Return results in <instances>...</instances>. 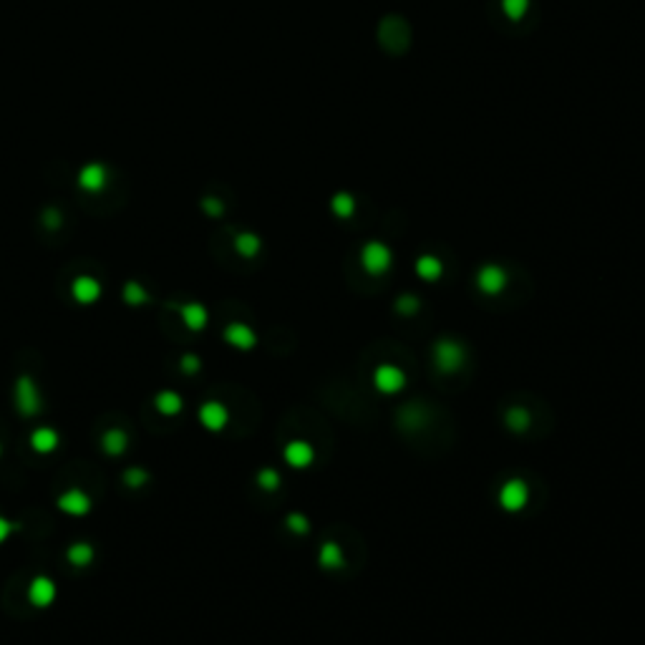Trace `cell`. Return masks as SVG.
I'll return each mask as SVG.
<instances>
[{"label": "cell", "instance_id": "cell-3", "mask_svg": "<svg viewBox=\"0 0 645 645\" xmlns=\"http://www.w3.org/2000/svg\"><path fill=\"white\" fill-rule=\"evenodd\" d=\"M361 265L368 275H386L393 265V253L386 242L371 240L361 250Z\"/></svg>", "mask_w": 645, "mask_h": 645}, {"label": "cell", "instance_id": "cell-16", "mask_svg": "<svg viewBox=\"0 0 645 645\" xmlns=\"http://www.w3.org/2000/svg\"><path fill=\"white\" fill-rule=\"evenodd\" d=\"M101 449L109 454L111 459L121 456V454H127L129 434L124 431V428H106V431H103V436H101Z\"/></svg>", "mask_w": 645, "mask_h": 645}, {"label": "cell", "instance_id": "cell-19", "mask_svg": "<svg viewBox=\"0 0 645 645\" xmlns=\"http://www.w3.org/2000/svg\"><path fill=\"white\" fill-rule=\"evenodd\" d=\"M318 562H320V567H328V570H338V567H343L345 555H343V549H340V544L338 542L323 544L320 552H318Z\"/></svg>", "mask_w": 645, "mask_h": 645}, {"label": "cell", "instance_id": "cell-12", "mask_svg": "<svg viewBox=\"0 0 645 645\" xmlns=\"http://www.w3.org/2000/svg\"><path fill=\"white\" fill-rule=\"evenodd\" d=\"M179 318L184 323V328L192 333L205 331L207 323H210V313H207V308L202 302H184V305H179Z\"/></svg>", "mask_w": 645, "mask_h": 645}, {"label": "cell", "instance_id": "cell-22", "mask_svg": "<svg viewBox=\"0 0 645 645\" xmlns=\"http://www.w3.org/2000/svg\"><path fill=\"white\" fill-rule=\"evenodd\" d=\"M530 6H532V0H502V11H504V15L509 20L525 18Z\"/></svg>", "mask_w": 645, "mask_h": 645}, {"label": "cell", "instance_id": "cell-21", "mask_svg": "<svg viewBox=\"0 0 645 645\" xmlns=\"http://www.w3.org/2000/svg\"><path fill=\"white\" fill-rule=\"evenodd\" d=\"M331 210H333V215H336V217H340V219L353 217V212H356V197H353V194H348V192L333 194Z\"/></svg>", "mask_w": 645, "mask_h": 645}, {"label": "cell", "instance_id": "cell-20", "mask_svg": "<svg viewBox=\"0 0 645 645\" xmlns=\"http://www.w3.org/2000/svg\"><path fill=\"white\" fill-rule=\"evenodd\" d=\"M504 421H506V428H509V431H514V434H522V431H527V428H530L532 416H530V411H527L525 406H512V409L506 411Z\"/></svg>", "mask_w": 645, "mask_h": 645}, {"label": "cell", "instance_id": "cell-2", "mask_svg": "<svg viewBox=\"0 0 645 645\" xmlns=\"http://www.w3.org/2000/svg\"><path fill=\"white\" fill-rule=\"evenodd\" d=\"M434 363L441 373H456L466 363V348L454 338H441L434 343Z\"/></svg>", "mask_w": 645, "mask_h": 645}, {"label": "cell", "instance_id": "cell-23", "mask_svg": "<svg viewBox=\"0 0 645 645\" xmlns=\"http://www.w3.org/2000/svg\"><path fill=\"white\" fill-rule=\"evenodd\" d=\"M121 482L127 484L129 489H141L149 482V471L141 469V466H129L124 474H121Z\"/></svg>", "mask_w": 645, "mask_h": 645}, {"label": "cell", "instance_id": "cell-1", "mask_svg": "<svg viewBox=\"0 0 645 645\" xmlns=\"http://www.w3.org/2000/svg\"><path fill=\"white\" fill-rule=\"evenodd\" d=\"M13 404H15L18 416H23V419H33L43 411L41 388H38V383L33 381V376L20 373L18 378H15V386H13Z\"/></svg>", "mask_w": 645, "mask_h": 645}, {"label": "cell", "instance_id": "cell-6", "mask_svg": "<svg viewBox=\"0 0 645 645\" xmlns=\"http://www.w3.org/2000/svg\"><path fill=\"white\" fill-rule=\"evenodd\" d=\"M506 283H509V275L502 265L497 262H487V265L479 267L477 272V288L482 290L484 295H499L504 293Z\"/></svg>", "mask_w": 645, "mask_h": 645}, {"label": "cell", "instance_id": "cell-31", "mask_svg": "<svg viewBox=\"0 0 645 645\" xmlns=\"http://www.w3.org/2000/svg\"><path fill=\"white\" fill-rule=\"evenodd\" d=\"M0 456H3V444H0Z\"/></svg>", "mask_w": 645, "mask_h": 645}, {"label": "cell", "instance_id": "cell-17", "mask_svg": "<svg viewBox=\"0 0 645 645\" xmlns=\"http://www.w3.org/2000/svg\"><path fill=\"white\" fill-rule=\"evenodd\" d=\"M414 270H416V275L421 280H426V283H434V280H439L441 275H444V262H441L436 255H421V257L416 260Z\"/></svg>", "mask_w": 645, "mask_h": 645}, {"label": "cell", "instance_id": "cell-15", "mask_svg": "<svg viewBox=\"0 0 645 645\" xmlns=\"http://www.w3.org/2000/svg\"><path fill=\"white\" fill-rule=\"evenodd\" d=\"M71 295L81 305H91V302H96L101 298V285L94 278H76L71 285Z\"/></svg>", "mask_w": 645, "mask_h": 645}, {"label": "cell", "instance_id": "cell-14", "mask_svg": "<svg viewBox=\"0 0 645 645\" xmlns=\"http://www.w3.org/2000/svg\"><path fill=\"white\" fill-rule=\"evenodd\" d=\"M154 409H157V414H162V416L174 419V416H179L181 409H184V398H181L177 391H172V388H164V391H159L157 396H154Z\"/></svg>", "mask_w": 645, "mask_h": 645}, {"label": "cell", "instance_id": "cell-24", "mask_svg": "<svg viewBox=\"0 0 645 645\" xmlns=\"http://www.w3.org/2000/svg\"><path fill=\"white\" fill-rule=\"evenodd\" d=\"M235 248H237V253H240L242 257H255V255L260 253V240L255 235H250V232H245V235L237 237Z\"/></svg>", "mask_w": 645, "mask_h": 645}, {"label": "cell", "instance_id": "cell-8", "mask_svg": "<svg viewBox=\"0 0 645 645\" xmlns=\"http://www.w3.org/2000/svg\"><path fill=\"white\" fill-rule=\"evenodd\" d=\"M197 419L207 431L217 434V431H222V428L229 423V409L222 404V401H205V404L199 406Z\"/></svg>", "mask_w": 645, "mask_h": 645}, {"label": "cell", "instance_id": "cell-4", "mask_svg": "<svg viewBox=\"0 0 645 645\" xmlns=\"http://www.w3.org/2000/svg\"><path fill=\"white\" fill-rule=\"evenodd\" d=\"M527 502H530V487H527L525 479H506L499 489V506L506 512H519L525 509Z\"/></svg>", "mask_w": 645, "mask_h": 645}, {"label": "cell", "instance_id": "cell-29", "mask_svg": "<svg viewBox=\"0 0 645 645\" xmlns=\"http://www.w3.org/2000/svg\"><path fill=\"white\" fill-rule=\"evenodd\" d=\"M179 368L184 376H197L199 368H202V358H199L197 353H184V356L179 358Z\"/></svg>", "mask_w": 645, "mask_h": 645}, {"label": "cell", "instance_id": "cell-13", "mask_svg": "<svg viewBox=\"0 0 645 645\" xmlns=\"http://www.w3.org/2000/svg\"><path fill=\"white\" fill-rule=\"evenodd\" d=\"M60 444V436L58 431H56L53 426H38L33 428V434H30V449L36 454H53L56 449H58Z\"/></svg>", "mask_w": 645, "mask_h": 645}, {"label": "cell", "instance_id": "cell-11", "mask_svg": "<svg viewBox=\"0 0 645 645\" xmlns=\"http://www.w3.org/2000/svg\"><path fill=\"white\" fill-rule=\"evenodd\" d=\"M283 456L293 469H305V466L313 464L315 452H313V447H310L308 441L295 439V441H290V444H285Z\"/></svg>", "mask_w": 645, "mask_h": 645}, {"label": "cell", "instance_id": "cell-18", "mask_svg": "<svg viewBox=\"0 0 645 645\" xmlns=\"http://www.w3.org/2000/svg\"><path fill=\"white\" fill-rule=\"evenodd\" d=\"M94 557H96V552H94V547H91L89 542H73L71 547L66 549V560L68 565L73 567H89L91 562H94Z\"/></svg>", "mask_w": 645, "mask_h": 645}, {"label": "cell", "instance_id": "cell-28", "mask_svg": "<svg viewBox=\"0 0 645 645\" xmlns=\"http://www.w3.org/2000/svg\"><path fill=\"white\" fill-rule=\"evenodd\" d=\"M419 298L416 295H411V293H404V295L398 298L396 300V313L398 315H404V318H409V315H416L419 313Z\"/></svg>", "mask_w": 645, "mask_h": 645}, {"label": "cell", "instance_id": "cell-27", "mask_svg": "<svg viewBox=\"0 0 645 645\" xmlns=\"http://www.w3.org/2000/svg\"><path fill=\"white\" fill-rule=\"evenodd\" d=\"M280 482H283V479H280L278 469H270V466H267V469L257 471V484L265 489V492H275V489L280 487Z\"/></svg>", "mask_w": 645, "mask_h": 645}, {"label": "cell", "instance_id": "cell-26", "mask_svg": "<svg viewBox=\"0 0 645 645\" xmlns=\"http://www.w3.org/2000/svg\"><path fill=\"white\" fill-rule=\"evenodd\" d=\"M285 525H288V530L293 532V535H298V537H305V535H308V530H310L308 517H305V514H300V512H290L288 519H285Z\"/></svg>", "mask_w": 645, "mask_h": 645}, {"label": "cell", "instance_id": "cell-7", "mask_svg": "<svg viewBox=\"0 0 645 645\" xmlns=\"http://www.w3.org/2000/svg\"><path fill=\"white\" fill-rule=\"evenodd\" d=\"M58 509L63 514H68V517H86V514L94 509V502H91L89 492H84V489L73 487V489H66L63 494L58 497Z\"/></svg>", "mask_w": 645, "mask_h": 645}, {"label": "cell", "instance_id": "cell-9", "mask_svg": "<svg viewBox=\"0 0 645 645\" xmlns=\"http://www.w3.org/2000/svg\"><path fill=\"white\" fill-rule=\"evenodd\" d=\"M56 595H58V587H56V582L49 577V575H38V577L30 580L28 603L33 605V608H38V610L49 608V605L56 603Z\"/></svg>", "mask_w": 645, "mask_h": 645}, {"label": "cell", "instance_id": "cell-30", "mask_svg": "<svg viewBox=\"0 0 645 645\" xmlns=\"http://www.w3.org/2000/svg\"><path fill=\"white\" fill-rule=\"evenodd\" d=\"M15 530H18V525H15V522H11V519H6V517H0V544L6 542L8 537H11Z\"/></svg>", "mask_w": 645, "mask_h": 645}, {"label": "cell", "instance_id": "cell-25", "mask_svg": "<svg viewBox=\"0 0 645 645\" xmlns=\"http://www.w3.org/2000/svg\"><path fill=\"white\" fill-rule=\"evenodd\" d=\"M121 298H124L129 305H144V302L149 300L146 290L141 288L139 283H127V285H124V293H121Z\"/></svg>", "mask_w": 645, "mask_h": 645}, {"label": "cell", "instance_id": "cell-10", "mask_svg": "<svg viewBox=\"0 0 645 645\" xmlns=\"http://www.w3.org/2000/svg\"><path fill=\"white\" fill-rule=\"evenodd\" d=\"M222 338L237 350H253L255 345H257V336H255V331L248 326V323H229V326L224 328Z\"/></svg>", "mask_w": 645, "mask_h": 645}, {"label": "cell", "instance_id": "cell-5", "mask_svg": "<svg viewBox=\"0 0 645 645\" xmlns=\"http://www.w3.org/2000/svg\"><path fill=\"white\" fill-rule=\"evenodd\" d=\"M373 386L376 391H381L383 396H393V393H401L406 386V373L393 363H381L373 371Z\"/></svg>", "mask_w": 645, "mask_h": 645}]
</instances>
